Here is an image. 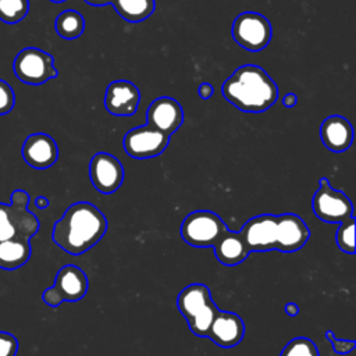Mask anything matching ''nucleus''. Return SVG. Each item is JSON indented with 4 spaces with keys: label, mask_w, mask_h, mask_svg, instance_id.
<instances>
[{
    "label": "nucleus",
    "mask_w": 356,
    "mask_h": 356,
    "mask_svg": "<svg viewBox=\"0 0 356 356\" xmlns=\"http://www.w3.org/2000/svg\"><path fill=\"white\" fill-rule=\"evenodd\" d=\"M335 241L338 248L348 254H353L356 252L355 246V217H350L342 221L337 229Z\"/></svg>",
    "instance_id": "23"
},
{
    "label": "nucleus",
    "mask_w": 356,
    "mask_h": 356,
    "mask_svg": "<svg viewBox=\"0 0 356 356\" xmlns=\"http://www.w3.org/2000/svg\"><path fill=\"white\" fill-rule=\"evenodd\" d=\"M280 356H320L317 345L305 337L291 339L282 349Z\"/></svg>",
    "instance_id": "24"
},
{
    "label": "nucleus",
    "mask_w": 356,
    "mask_h": 356,
    "mask_svg": "<svg viewBox=\"0 0 356 356\" xmlns=\"http://www.w3.org/2000/svg\"><path fill=\"white\" fill-rule=\"evenodd\" d=\"M213 249L217 260L225 266L241 264L250 253L239 231L235 232L228 228L216 241Z\"/></svg>",
    "instance_id": "18"
},
{
    "label": "nucleus",
    "mask_w": 356,
    "mask_h": 356,
    "mask_svg": "<svg viewBox=\"0 0 356 356\" xmlns=\"http://www.w3.org/2000/svg\"><path fill=\"white\" fill-rule=\"evenodd\" d=\"M140 92L138 86L127 79H117L108 83L104 93L106 110L117 117H129L138 111Z\"/></svg>",
    "instance_id": "14"
},
{
    "label": "nucleus",
    "mask_w": 356,
    "mask_h": 356,
    "mask_svg": "<svg viewBox=\"0 0 356 356\" xmlns=\"http://www.w3.org/2000/svg\"><path fill=\"white\" fill-rule=\"evenodd\" d=\"M35 206H36L38 209L43 210V209L49 207V199L44 197V196H38V197L35 199Z\"/></svg>",
    "instance_id": "32"
},
{
    "label": "nucleus",
    "mask_w": 356,
    "mask_h": 356,
    "mask_svg": "<svg viewBox=\"0 0 356 356\" xmlns=\"http://www.w3.org/2000/svg\"><path fill=\"white\" fill-rule=\"evenodd\" d=\"M88 288L89 281L85 271L75 264H65L57 271L53 286L42 293V299L47 306L57 307L63 302L81 300Z\"/></svg>",
    "instance_id": "7"
},
{
    "label": "nucleus",
    "mask_w": 356,
    "mask_h": 356,
    "mask_svg": "<svg viewBox=\"0 0 356 356\" xmlns=\"http://www.w3.org/2000/svg\"><path fill=\"white\" fill-rule=\"evenodd\" d=\"M239 234L249 252L280 250L284 253L302 249L310 236L305 220L293 213L254 216L243 224Z\"/></svg>",
    "instance_id": "1"
},
{
    "label": "nucleus",
    "mask_w": 356,
    "mask_h": 356,
    "mask_svg": "<svg viewBox=\"0 0 356 356\" xmlns=\"http://www.w3.org/2000/svg\"><path fill=\"white\" fill-rule=\"evenodd\" d=\"M227 228V224L217 213L211 210H195L184 218L181 236L193 248H213Z\"/></svg>",
    "instance_id": "6"
},
{
    "label": "nucleus",
    "mask_w": 356,
    "mask_h": 356,
    "mask_svg": "<svg viewBox=\"0 0 356 356\" xmlns=\"http://www.w3.org/2000/svg\"><path fill=\"white\" fill-rule=\"evenodd\" d=\"M32 249L29 239H8L0 242V268L17 270L31 257Z\"/></svg>",
    "instance_id": "19"
},
{
    "label": "nucleus",
    "mask_w": 356,
    "mask_h": 356,
    "mask_svg": "<svg viewBox=\"0 0 356 356\" xmlns=\"http://www.w3.org/2000/svg\"><path fill=\"white\" fill-rule=\"evenodd\" d=\"M170 138L163 132L145 124L128 131L124 136L125 153L138 160L160 156L168 146Z\"/></svg>",
    "instance_id": "11"
},
{
    "label": "nucleus",
    "mask_w": 356,
    "mask_h": 356,
    "mask_svg": "<svg viewBox=\"0 0 356 356\" xmlns=\"http://www.w3.org/2000/svg\"><path fill=\"white\" fill-rule=\"evenodd\" d=\"M18 339L7 332L0 331V356H17Z\"/></svg>",
    "instance_id": "27"
},
{
    "label": "nucleus",
    "mask_w": 356,
    "mask_h": 356,
    "mask_svg": "<svg viewBox=\"0 0 356 356\" xmlns=\"http://www.w3.org/2000/svg\"><path fill=\"white\" fill-rule=\"evenodd\" d=\"M13 71L15 76L26 85H43L58 75L54 58L38 47H25L14 58Z\"/></svg>",
    "instance_id": "8"
},
{
    "label": "nucleus",
    "mask_w": 356,
    "mask_h": 356,
    "mask_svg": "<svg viewBox=\"0 0 356 356\" xmlns=\"http://www.w3.org/2000/svg\"><path fill=\"white\" fill-rule=\"evenodd\" d=\"M146 124L171 136L184 124V110L178 100L161 96L154 99L146 110Z\"/></svg>",
    "instance_id": "13"
},
{
    "label": "nucleus",
    "mask_w": 356,
    "mask_h": 356,
    "mask_svg": "<svg viewBox=\"0 0 356 356\" xmlns=\"http://www.w3.org/2000/svg\"><path fill=\"white\" fill-rule=\"evenodd\" d=\"M107 231V218L89 202L72 203L53 225V242L70 254H82L93 248Z\"/></svg>",
    "instance_id": "2"
},
{
    "label": "nucleus",
    "mask_w": 356,
    "mask_h": 356,
    "mask_svg": "<svg viewBox=\"0 0 356 356\" xmlns=\"http://www.w3.org/2000/svg\"><path fill=\"white\" fill-rule=\"evenodd\" d=\"M197 95L200 99L207 100L214 95V88L209 82H203L197 86Z\"/></svg>",
    "instance_id": "28"
},
{
    "label": "nucleus",
    "mask_w": 356,
    "mask_h": 356,
    "mask_svg": "<svg viewBox=\"0 0 356 356\" xmlns=\"http://www.w3.org/2000/svg\"><path fill=\"white\" fill-rule=\"evenodd\" d=\"M325 338L331 343L332 350L341 356L350 353L356 348V342L353 339H339L334 335V332L331 330L325 331Z\"/></svg>",
    "instance_id": "26"
},
{
    "label": "nucleus",
    "mask_w": 356,
    "mask_h": 356,
    "mask_svg": "<svg viewBox=\"0 0 356 356\" xmlns=\"http://www.w3.org/2000/svg\"><path fill=\"white\" fill-rule=\"evenodd\" d=\"M29 11V0H0V21L17 24L22 21Z\"/></svg>",
    "instance_id": "22"
},
{
    "label": "nucleus",
    "mask_w": 356,
    "mask_h": 356,
    "mask_svg": "<svg viewBox=\"0 0 356 356\" xmlns=\"http://www.w3.org/2000/svg\"><path fill=\"white\" fill-rule=\"evenodd\" d=\"M232 39L245 50L257 53L271 40L273 26L267 17L256 11L241 13L232 22Z\"/></svg>",
    "instance_id": "9"
},
{
    "label": "nucleus",
    "mask_w": 356,
    "mask_h": 356,
    "mask_svg": "<svg viewBox=\"0 0 356 356\" xmlns=\"http://www.w3.org/2000/svg\"><path fill=\"white\" fill-rule=\"evenodd\" d=\"M245 331V323L236 313L218 310L210 324L207 338L220 348H234L242 341Z\"/></svg>",
    "instance_id": "16"
},
{
    "label": "nucleus",
    "mask_w": 356,
    "mask_h": 356,
    "mask_svg": "<svg viewBox=\"0 0 356 356\" xmlns=\"http://www.w3.org/2000/svg\"><path fill=\"white\" fill-rule=\"evenodd\" d=\"M15 104V95L13 88L3 79H0V115L8 114Z\"/></svg>",
    "instance_id": "25"
},
{
    "label": "nucleus",
    "mask_w": 356,
    "mask_h": 356,
    "mask_svg": "<svg viewBox=\"0 0 356 356\" xmlns=\"http://www.w3.org/2000/svg\"><path fill=\"white\" fill-rule=\"evenodd\" d=\"M296 103H298V97H296V95H295L293 92H289V93L284 95V97H282V106H284L285 108H292V107L296 106Z\"/></svg>",
    "instance_id": "29"
},
{
    "label": "nucleus",
    "mask_w": 356,
    "mask_h": 356,
    "mask_svg": "<svg viewBox=\"0 0 356 356\" xmlns=\"http://www.w3.org/2000/svg\"><path fill=\"white\" fill-rule=\"evenodd\" d=\"M50 1H53V3H63V1H65V0H50Z\"/></svg>",
    "instance_id": "33"
},
{
    "label": "nucleus",
    "mask_w": 356,
    "mask_h": 356,
    "mask_svg": "<svg viewBox=\"0 0 356 356\" xmlns=\"http://www.w3.org/2000/svg\"><path fill=\"white\" fill-rule=\"evenodd\" d=\"M320 139L332 153L348 150L353 142V127L339 114L328 115L320 125Z\"/></svg>",
    "instance_id": "17"
},
{
    "label": "nucleus",
    "mask_w": 356,
    "mask_h": 356,
    "mask_svg": "<svg viewBox=\"0 0 356 356\" xmlns=\"http://www.w3.org/2000/svg\"><path fill=\"white\" fill-rule=\"evenodd\" d=\"M284 310H285V314H286V316L295 317V316H298V313H299V306H298L296 303H293V302H289V303L285 305Z\"/></svg>",
    "instance_id": "30"
},
{
    "label": "nucleus",
    "mask_w": 356,
    "mask_h": 356,
    "mask_svg": "<svg viewBox=\"0 0 356 356\" xmlns=\"http://www.w3.org/2000/svg\"><path fill=\"white\" fill-rule=\"evenodd\" d=\"M222 96L238 110L263 113L278 99V86L259 65H241L229 75L222 86Z\"/></svg>",
    "instance_id": "3"
},
{
    "label": "nucleus",
    "mask_w": 356,
    "mask_h": 356,
    "mask_svg": "<svg viewBox=\"0 0 356 356\" xmlns=\"http://www.w3.org/2000/svg\"><path fill=\"white\" fill-rule=\"evenodd\" d=\"M86 4L93 7H104L107 4H113L114 0H83Z\"/></svg>",
    "instance_id": "31"
},
{
    "label": "nucleus",
    "mask_w": 356,
    "mask_h": 356,
    "mask_svg": "<svg viewBox=\"0 0 356 356\" xmlns=\"http://www.w3.org/2000/svg\"><path fill=\"white\" fill-rule=\"evenodd\" d=\"M54 29L65 40L78 39L85 29V19L76 10H65L56 17Z\"/></svg>",
    "instance_id": "21"
},
{
    "label": "nucleus",
    "mask_w": 356,
    "mask_h": 356,
    "mask_svg": "<svg viewBox=\"0 0 356 356\" xmlns=\"http://www.w3.org/2000/svg\"><path fill=\"white\" fill-rule=\"evenodd\" d=\"M29 195L22 189L11 193L10 204L0 203V242L29 239L39 231L38 217L28 210Z\"/></svg>",
    "instance_id": "5"
},
{
    "label": "nucleus",
    "mask_w": 356,
    "mask_h": 356,
    "mask_svg": "<svg viewBox=\"0 0 356 356\" xmlns=\"http://www.w3.org/2000/svg\"><path fill=\"white\" fill-rule=\"evenodd\" d=\"M113 7L122 19L136 24L153 14L156 3L154 0H114Z\"/></svg>",
    "instance_id": "20"
},
{
    "label": "nucleus",
    "mask_w": 356,
    "mask_h": 356,
    "mask_svg": "<svg viewBox=\"0 0 356 356\" xmlns=\"http://www.w3.org/2000/svg\"><path fill=\"white\" fill-rule=\"evenodd\" d=\"M24 161L36 170L51 167L58 159V146L56 140L43 132H36L24 140L22 149Z\"/></svg>",
    "instance_id": "15"
},
{
    "label": "nucleus",
    "mask_w": 356,
    "mask_h": 356,
    "mask_svg": "<svg viewBox=\"0 0 356 356\" xmlns=\"http://www.w3.org/2000/svg\"><path fill=\"white\" fill-rule=\"evenodd\" d=\"M312 207L316 217L328 224H341L353 217V204L341 191L334 189L325 177L318 179V188L313 195Z\"/></svg>",
    "instance_id": "10"
},
{
    "label": "nucleus",
    "mask_w": 356,
    "mask_h": 356,
    "mask_svg": "<svg viewBox=\"0 0 356 356\" xmlns=\"http://www.w3.org/2000/svg\"><path fill=\"white\" fill-rule=\"evenodd\" d=\"M177 307L196 337H207L210 324L220 310L209 286L200 282L189 284L179 292Z\"/></svg>",
    "instance_id": "4"
},
{
    "label": "nucleus",
    "mask_w": 356,
    "mask_h": 356,
    "mask_svg": "<svg viewBox=\"0 0 356 356\" xmlns=\"http://www.w3.org/2000/svg\"><path fill=\"white\" fill-rule=\"evenodd\" d=\"M89 178L100 193H114L124 182V165L115 156L99 152L89 161Z\"/></svg>",
    "instance_id": "12"
}]
</instances>
